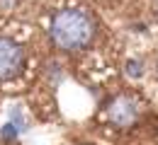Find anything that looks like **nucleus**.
Instances as JSON below:
<instances>
[{
  "instance_id": "nucleus-1",
  "label": "nucleus",
  "mask_w": 158,
  "mask_h": 145,
  "mask_svg": "<svg viewBox=\"0 0 158 145\" xmlns=\"http://www.w3.org/2000/svg\"><path fill=\"white\" fill-rule=\"evenodd\" d=\"M98 36V22L85 7H61L49 22V39L63 53L88 48Z\"/></svg>"
},
{
  "instance_id": "nucleus-2",
  "label": "nucleus",
  "mask_w": 158,
  "mask_h": 145,
  "mask_svg": "<svg viewBox=\"0 0 158 145\" xmlns=\"http://www.w3.org/2000/svg\"><path fill=\"white\" fill-rule=\"evenodd\" d=\"M143 116V102L131 92H122L114 94L107 106H105V119L107 124H112L114 128H131L139 124V119Z\"/></svg>"
},
{
  "instance_id": "nucleus-3",
  "label": "nucleus",
  "mask_w": 158,
  "mask_h": 145,
  "mask_svg": "<svg viewBox=\"0 0 158 145\" xmlns=\"http://www.w3.org/2000/svg\"><path fill=\"white\" fill-rule=\"evenodd\" d=\"M27 68V51L12 36L0 34V82L17 80Z\"/></svg>"
},
{
  "instance_id": "nucleus-4",
  "label": "nucleus",
  "mask_w": 158,
  "mask_h": 145,
  "mask_svg": "<svg viewBox=\"0 0 158 145\" xmlns=\"http://www.w3.org/2000/svg\"><path fill=\"white\" fill-rule=\"evenodd\" d=\"M127 75H131V78L143 75V63H141V61H129V63H127Z\"/></svg>"
},
{
  "instance_id": "nucleus-5",
  "label": "nucleus",
  "mask_w": 158,
  "mask_h": 145,
  "mask_svg": "<svg viewBox=\"0 0 158 145\" xmlns=\"http://www.w3.org/2000/svg\"><path fill=\"white\" fill-rule=\"evenodd\" d=\"M15 5H17V0H0V10H2V12H7V10H12Z\"/></svg>"
}]
</instances>
